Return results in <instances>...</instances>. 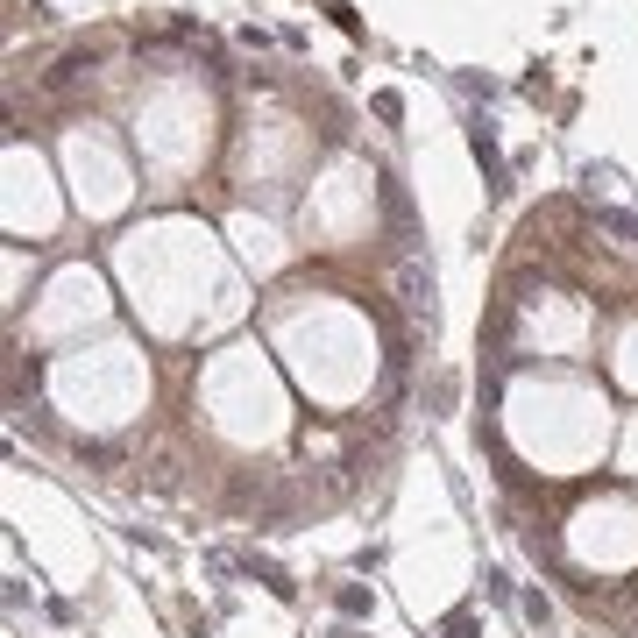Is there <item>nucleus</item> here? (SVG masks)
<instances>
[{
  "label": "nucleus",
  "mask_w": 638,
  "mask_h": 638,
  "mask_svg": "<svg viewBox=\"0 0 638 638\" xmlns=\"http://www.w3.org/2000/svg\"><path fill=\"white\" fill-rule=\"evenodd\" d=\"M475 355V447L518 546L596 638H638V220L532 213Z\"/></svg>",
  "instance_id": "f257e3e1"
}]
</instances>
